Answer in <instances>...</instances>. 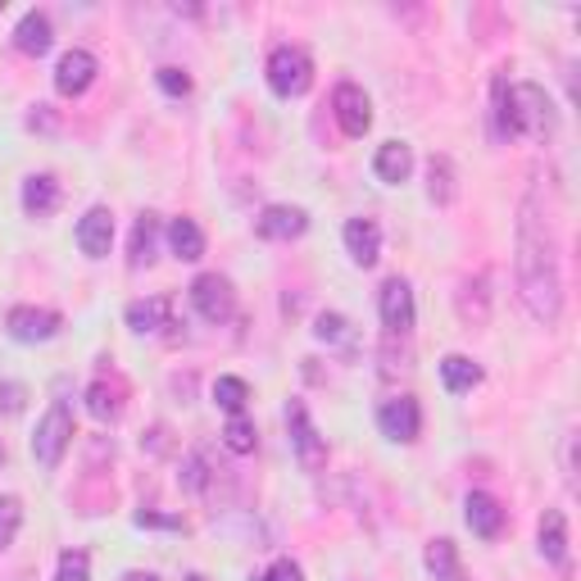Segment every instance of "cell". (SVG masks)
<instances>
[{"label": "cell", "instance_id": "16", "mask_svg": "<svg viewBox=\"0 0 581 581\" xmlns=\"http://www.w3.org/2000/svg\"><path fill=\"white\" fill-rule=\"evenodd\" d=\"M128 327L141 337H164V327H178L173 323V300L168 295H150V300H132L128 305Z\"/></svg>", "mask_w": 581, "mask_h": 581}, {"label": "cell", "instance_id": "27", "mask_svg": "<svg viewBox=\"0 0 581 581\" xmlns=\"http://www.w3.org/2000/svg\"><path fill=\"white\" fill-rule=\"evenodd\" d=\"M314 337L318 341H327V345H337V350H345V355H355V327H350V318L345 314H318V323H314Z\"/></svg>", "mask_w": 581, "mask_h": 581}, {"label": "cell", "instance_id": "10", "mask_svg": "<svg viewBox=\"0 0 581 581\" xmlns=\"http://www.w3.org/2000/svg\"><path fill=\"white\" fill-rule=\"evenodd\" d=\"M332 114H337L345 137H364L372 128V105H368L364 87H355V83H341L332 91Z\"/></svg>", "mask_w": 581, "mask_h": 581}, {"label": "cell", "instance_id": "4", "mask_svg": "<svg viewBox=\"0 0 581 581\" xmlns=\"http://www.w3.org/2000/svg\"><path fill=\"white\" fill-rule=\"evenodd\" d=\"M268 87L291 100V96H305L314 87V60H310V50H300V46H277L273 55H268Z\"/></svg>", "mask_w": 581, "mask_h": 581}, {"label": "cell", "instance_id": "8", "mask_svg": "<svg viewBox=\"0 0 581 581\" xmlns=\"http://www.w3.org/2000/svg\"><path fill=\"white\" fill-rule=\"evenodd\" d=\"M377 310H382V327L387 337H409L414 332V287L404 282V277H391V282L382 287V295H377Z\"/></svg>", "mask_w": 581, "mask_h": 581}, {"label": "cell", "instance_id": "29", "mask_svg": "<svg viewBox=\"0 0 581 581\" xmlns=\"http://www.w3.org/2000/svg\"><path fill=\"white\" fill-rule=\"evenodd\" d=\"M214 404L227 414H245V404H250V387L241 382V377H218L214 382Z\"/></svg>", "mask_w": 581, "mask_h": 581}, {"label": "cell", "instance_id": "25", "mask_svg": "<svg viewBox=\"0 0 581 581\" xmlns=\"http://www.w3.org/2000/svg\"><path fill=\"white\" fill-rule=\"evenodd\" d=\"M155 241H160V218H155V214H141L137 227H132L128 264H132V268H150V264H155Z\"/></svg>", "mask_w": 581, "mask_h": 581}, {"label": "cell", "instance_id": "12", "mask_svg": "<svg viewBox=\"0 0 581 581\" xmlns=\"http://www.w3.org/2000/svg\"><path fill=\"white\" fill-rule=\"evenodd\" d=\"M96 55H91V50H78V46H73V50H64V55H60V64H55V91L60 96H83L91 83H96Z\"/></svg>", "mask_w": 581, "mask_h": 581}, {"label": "cell", "instance_id": "5", "mask_svg": "<svg viewBox=\"0 0 581 581\" xmlns=\"http://www.w3.org/2000/svg\"><path fill=\"white\" fill-rule=\"evenodd\" d=\"M191 305H195V314L205 323H227V318H237V291H232L227 277L200 273L191 282Z\"/></svg>", "mask_w": 581, "mask_h": 581}, {"label": "cell", "instance_id": "23", "mask_svg": "<svg viewBox=\"0 0 581 581\" xmlns=\"http://www.w3.org/2000/svg\"><path fill=\"white\" fill-rule=\"evenodd\" d=\"M427 195H432L437 205H450V200L459 195V173H454V160L450 155H432V160H427Z\"/></svg>", "mask_w": 581, "mask_h": 581}, {"label": "cell", "instance_id": "6", "mask_svg": "<svg viewBox=\"0 0 581 581\" xmlns=\"http://www.w3.org/2000/svg\"><path fill=\"white\" fill-rule=\"evenodd\" d=\"M287 427H291V445H295V459H300V468L318 472V468L327 464V441L318 437V427H314L310 409H305V404H300V400H291V404H287Z\"/></svg>", "mask_w": 581, "mask_h": 581}, {"label": "cell", "instance_id": "37", "mask_svg": "<svg viewBox=\"0 0 581 581\" xmlns=\"http://www.w3.org/2000/svg\"><path fill=\"white\" fill-rule=\"evenodd\" d=\"M137 522H141V527H178V532H182V518H160V514H137Z\"/></svg>", "mask_w": 581, "mask_h": 581}, {"label": "cell", "instance_id": "15", "mask_svg": "<svg viewBox=\"0 0 581 581\" xmlns=\"http://www.w3.org/2000/svg\"><path fill=\"white\" fill-rule=\"evenodd\" d=\"M341 237H345L350 260H355L359 268H372L377 260H382V227H377L372 218H350Z\"/></svg>", "mask_w": 581, "mask_h": 581}, {"label": "cell", "instance_id": "34", "mask_svg": "<svg viewBox=\"0 0 581 581\" xmlns=\"http://www.w3.org/2000/svg\"><path fill=\"white\" fill-rule=\"evenodd\" d=\"M155 83H160L168 96H187V91H191V78H187L182 68H173V64H164V68L155 73Z\"/></svg>", "mask_w": 581, "mask_h": 581}, {"label": "cell", "instance_id": "13", "mask_svg": "<svg viewBox=\"0 0 581 581\" xmlns=\"http://www.w3.org/2000/svg\"><path fill=\"white\" fill-rule=\"evenodd\" d=\"M305 227H310V214L300 205H268L255 218V232L264 241H295V237H305Z\"/></svg>", "mask_w": 581, "mask_h": 581}, {"label": "cell", "instance_id": "41", "mask_svg": "<svg viewBox=\"0 0 581 581\" xmlns=\"http://www.w3.org/2000/svg\"><path fill=\"white\" fill-rule=\"evenodd\" d=\"M0 10H5V0H0Z\"/></svg>", "mask_w": 581, "mask_h": 581}, {"label": "cell", "instance_id": "35", "mask_svg": "<svg viewBox=\"0 0 581 581\" xmlns=\"http://www.w3.org/2000/svg\"><path fill=\"white\" fill-rule=\"evenodd\" d=\"M260 581H305V572H300V564H291V559H277Z\"/></svg>", "mask_w": 581, "mask_h": 581}, {"label": "cell", "instance_id": "22", "mask_svg": "<svg viewBox=\"0 0 581 581\" xmlns=\"http://www.w3.org/2000/svg\"><path fill=\"white\" fill-rule=\"evenodd\" d=\"M168 245L182 264H195L200 255H205V232H200L195 218H173L168 223Z\"/></svg>", "mask_w": 581, "mask_h": 581}, {"label": "cell", "instance_id": "2", "mask_svg": "<svg viewBox=\"0 0 581 581\" xmlns=\"http://www.w3.org/2000/svg\"><path fill=\"white\" fill-rule=\"evenodd\" d=\"M495 128L500 137H550L554 132V105L536 83H518L504 87L495 83Z\"/></svg>", "mask_w": 581, "mask_h": 581}, {"label": "cell", "instance_id": "32", "mask_svg": "<svg viewBox=\"0 0 581 581\" xmlns=\"http://www.w3.org/2000/svg\"><path fill=\"white\" fill-rule=\"evenodd\" d=\"M55 581H91L87 550H64L60 554V568H55Z\"/></svg>", "mask_w": 581, "mask_h": 581}, {"label": "cell", "instance_id": "24", "mask_svg": "<svg viewBox=\"0 0 581 581\" xmlns=\"http://www.w3.org/2000/svg\"><path fill=\"white\" fill-rule=\"evenodd\" d=\"M441 382L450 395H464L472 387H482V364H472L468 355H445L441 359Z\"/></svg>", "mask_w": 581, "mask_h": 581}, {"label": "cell", "instance_id": "20", "mask_svg": "<svg viewBox=\"0 0 581 581\" xmlns=\"http://www.w3.org/2000/svg\"><path fill=\"white\" fill-rule=\"evenodd\" d=\"M23 210L33 218H46L60 210V182L50 178V173H33L28 182H23Z\"/></svg>", "mask_w": 581, "mask_h": 581}, {"label": "cell", "instance_id": "19", "mask_svg": "<svg viewBox=\"0 0 581 581\" xmlns=\"http://www.w3.org/2000/svg\"><path fill=\"white\" fill-rule=\"evenodd\" d=\"M50 41H55V28H50V18H46L41 10H28V14L18 18V28H14V46L23 50V55L41 60L46 50H50Z\"/></svg>", "mask_w": 581, "mask_h": 581}, {"label": "cell", "instance_id": "18", "mask_svg": "<svg viewBox=\"0 0 581 581\" xmlns=\"http://www.w3.org/2000/svg\"><path fill=\"white\" fill-rule=\"evenodd\" d=\"M372 173H377V178H382L387 187H400V182L414 173V150L404 146V141H387V146H377V155H372Z\"/></svg>", "mask_w": 581, "mask_h": 581}, {"label": "cell", "instance_id": "40", "mask_svg": "<svg viewBox=\"0 0 581 581\" xmlns=\"http://www.w3.org/2000/svg\"><path fill=\"white\" fill-rule=\"evenodd\" d=\"M0 459H5V445H0Z\"/></svg>", "mask_w": 581, "mask_h": 581}, {"label": "cell", "instance_id": "11", "mask_svg": "<svg viewBox=\"0 0 581 581\" xmlns=\"http://www.w3.org/2000/svg\"><path fill=\"white\" fill-rule=\"evenodd\" d=\"M87 409L100 422L123 418V409H128V382H123L118 372H100L91 382V391H87Z\"/></svg>", "mask_w": 581, "mask_h": 581}, {"label": "cell", "instance_id": "21", "mask_svg": "<svg viewBox=\"0 0 581 581\" xmlns=\"http://www.w3.org/2000/svg\"><path fill=\"white\" fill-rule=\"evenodd\" d=\"M541 554L554 568H568V518L559 509H545L541 518Z\"/></svg>", "mask_w": 581, "mask_h": 581}, {"label": "cell", "instance_id": "38", "mask_svg": "<svg viewBox=\"0 0 581 581\" xmlns=\"http://www.w3.org/2000/svg\"><path fill=\"white\" fill-rule=\"evenodd\" d=\"M123 581H160V577H155V572H128Z\"/></svg>", "mask_w": 581, "mask_h": 581}, {"label": "cell", "instance_id": "1", "mask_svg": "<svg viewBox=\"0 0 581 581\" xmlns=\"http://www.w3.org/2000/svg\"><path fill=\"white\" fill-rule=\"evenodd\" d=\"M518 300L541 327L564 318V273H559V241H554L550 214L541 210V195H527L518 210Z\"/></svg>", "mask_w": 581, "mask_h": 581}, {"label": "cell", "instance_id": "33", "mask_svg": "<svg viewBox=\"0 0 581 581\" xmlns=\"http://www.w3.org/2000/svg\"><path fill=\"white\" fill-rule=\"evenodd\" d=\"M28 409V387L23 382H0V418H18Z\"/></svg>", "mask_w": 581, "mask_h": 581}, {"label": "cell", "instance_id": "9", "mask_svg": "<svg viewBox=\"0 0 581 581\" xmlns=\"http://www.w3.org/2000/svg\"><path fill=\"white\" fill-rule=\"evenodd\" d=\"M377 427H382V437H391V441H400V445L418 441V432H422V409H418V400H414V395L387 400L382 409H377Z\"/></svg>", "mask_w": 581, "mask_h": 581}, {"label": "cell", "instance_id": "36", "mask_svg": "<svg viewBox=\"0 0 581 581\" xmlns=\"http://www.w3.org/2000/svg\"><path fill=\"white\" fill-rule=\"evenodd\" d=\"M572 445H577V437H568V441H564V477H568V491H577V472H572Z\"/></svg>", "mask_w": 581, "mask_h": 581}, {"label": "cell", "instance_id": "17", "mask_svg": "<svg viewBox=\"0 0 581 581\" xmlns=\"http://www.w3.org/2000/svg\"><path fill=\"white\" fill-rule=\"evenodd\" d=\"M464 518H468V527L482 541H495L500 532H504V509H500V500L495 495H487V491H472L468 500H464Z\"/></svg>", "mask_w": 581, "mask_h": 581}, {"label": "cell", "instance_id": "3", "mask_svg": "<svg viewBox=\"0 0 581 581\" xmlns=\"http://www.w3.org/2000/svg\"><path fill=\"white\" fill-rule=\"evenodd\" d=\"M68 445H73V414H68V404H64V400H55V404L46 409V418L37 422L33 454H37V464H41L46 472H55V468L64 464Z\"/></svg>", "mask_w": 581, "mask_h": 581}, {"label": "cell", "instance_id": "39", "mask_svg": "<svg viewBox=\"0 0 581 581\" xmlns=\"http://www.w3.org/2000/svg\"><path fill=\"white\" fill-rule=\"evenodd\" d=\"M187 581H205V577H200V572H195V577H187Z\"/></svg>", "mask_w": 581, "mask_h": 581}, {"label": "cell", "instance_id": "7", "mask_svg": "<svg viewBox=\"0 0 581 581\" xmlns=\"http://www.w3.org/2000/svg\"><path fill=\"white\" fill-rule=\"evenodd\" d=\"M64 318L55 310H37V305H14L5 314V332L18 341V345H41L50 337H60Z\"/></svg>", "mask_w": 581, "mask_h": 581}, {"label": "cell", "instance_id": "31", "mask_svg": "<svg viewBox=\"0 0 581 581\" xmlns=\"http://www.w3.org/2000/svg\"><path fill=\"white\" fill-rule=\"evenodd\" d=\"M23 527V500L18 495H0V550H10Z\"/></svg>", "mask_w": 581, "mask_h": 581}, {"label": "cell", "instance_id": "14", "mask_svg": "<svg viewBox=\"0 0 581 581\" xmlns=\"http://www.w3.org/2000/svg\"><path fill=\"white\" fill-rule=\"evenodd\" d=\"M78 245H83V255L87 260H105L110 255V245H114V214L105 205H96L83 214L78 223Z\"/></svg>", "mask_w": 581, "mask_h": 581}, {"label": "cell", "instance_id": "26", "mask_svg": "<svg viewBox=\"0 0 581 581\" xmlns=\"http://www.w3.org/2000/svg\"><path fill=\"white\" fill-rule=\"evenodd\" d=\"M422 564H427V572H432L437 581H464V568H459V550H454V541H445V536L427 545Z\"/></svg>", "mask_w": 581, "mask_h": 581}, {"label": "cell", "instance_id": "30", "mask_svg": "<svg viewBox=\"0 0 581 581\" xmlns=\"http://www.w3.org/2000/svg\"><path fill=\"white\" fill-rule=\"evenodd\" d=\"M255 422H250L245 414H232V418H227V427H223V445L227 450H232V454H250V450H255Z\"/></svg>", "mask_w": 581, "mask_h": 581}, {"label": "cell", "instance_id": "28", "mask_svg": "<svg viewBox=\"0 0 581 581\" xmlns=\"http://www.w3.org/2000/svg\"><path fill=\"white\" fill-rule=\"evenodd\" d=\"M210 477H214V468H210V450H191L187 459H182V487H187L191 495H205Z\"/></svg>", "mask_w": 581, "mask_h": 581}]
</instances>
